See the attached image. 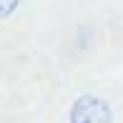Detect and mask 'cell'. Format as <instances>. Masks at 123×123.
<instances>
[{
    "mask_svg": "<svg viewBox=\"0 0 123 123\" xmlns=\"http://www.w3.org/2000/svg\"><path fill=\"white\" fill-rule=\"evenodd\" d=\"M70 123H111L113 113L111 105L98 96H80L78 100H73L68 111Z\"/></svg>",
    "mask_w": 123,
    "mask_h": 123,
    "instance_id": "1",
    "label": "cell"
},
{
    "mask_svg": "<svg viewBox=\"0 0 123 123\" xmlns=\"http://www.w3.org/2000/svg\"><path fill=\"white\" fill-rule=\"evenodd\" d=\"M18 3L20 0H0V20L10 18V15L18 10Z\"/></svg>",
    "mask_w": 123,
    "mask_h": 123,
    "instance_id": "2",
    "label": "cell"
}]
</instances>
